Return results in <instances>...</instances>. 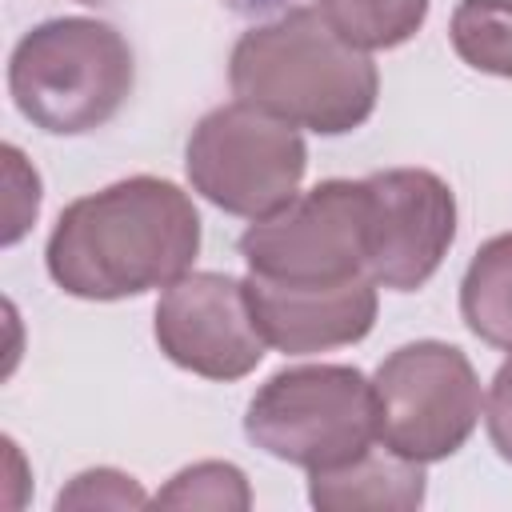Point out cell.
<instances>
[{
	"mask_svg": "<svg viewBox=\"0 0 512 512\" xmlns=\"http://www.w3.org/2000/svg\"><path fill=\"white\" fill-rule=\"evenodd\" d=\"M432 0H316L320 16L356 48H396L412 40Z\"/></svg>",
	"mask_w": 512,
	"mask_h": 512,
	"instance_id": "4fadbf2b",
	"label": "cell"
},
{
	"mask_svg": "<svg viewBox=\"0 0 512 512\" xmlns=\"http://www.w3.org/2000/svg\"><path fill=\"white\" fill-rule=\"evenodd\" d=\"M376 440L396 456L432 464L464 448L480 420V380L468 356L444 340L396 348L372 376Z\"/></svg>",
	"mask_w": 512,
	"mask_h": 512,
	"instance_id": "8992f818",
	"label": "cell"
},
{
	"mask_svg": "<svg viewBox=\"0 0 512 512\" xmlns=\"http://www.w3.org/2000/svg\"><path fill=\"white\" fill-rule=\"evenodd\" d=\"M4 184V244H16L40 212V176L24 164V156L12 144H4Z\"/></svg>",
	"mask_w": 512,
	"mask_h": 512,
	"instance_id": "e0dca14e",
	"label": "cell"
},
{
	"mask_svg": "<svg viewBox=\"0 0 512 512\" xmlns=\"http://www.w3.org/2000/svg\"><path fill=\"white\" fill-rule=\"evenodd\" d=\"M244 288L260 336L288 356L356 344L376 324V280L368 272L340 284H284L248 276Z\"/></svg>",
	"mask_w": 512,
	"mask_h": 512,
	"instance_id": "30bf717a",
	"label": "cell"
},
{
	"mask_svg": "<svg viewBox=\"0 0 512 512\" xmlns=\"http://www.w3.org/2000/svg\"><path fill=\"white\" fill-rule=\"evenodd\" d=\"M368 276L396 292H416L440 268L456 236V196L428 168H388L368 176Z\"/></svg>",
	"mask_w": 512,
	"mask_h": 512,
	"instance_id": "9c48e42d",
	"label": "cell"
},
{
	"mask_svg": "<svg viewBox=\"0 0 512 512\" xmlns=\"http://www.w3.org/2000/svg\"><path fill=\"white\" fill-rule=\"evenodd\" d=\"M152 332L172 364L204 380H240L268 348L252 320L244 280L224 272H184L172 280L156 304Z\"/></svg>",
	"mask_w": 512,
	"mask_h": 512,
	"instance_id": "ba28073f",
	"label": "cell"
},
{
	"mask_svg": "<svg viewBox=\"0 0 512 512\" xmlns=\"http://www.w3.org/2000/svg\"><path fill=\"white\" fill-rule=\"evenodd\" d=\"M484 424H488L492 448L512 464V356L492 376V388L484 400Z\"/></svg>",
	"mask_w": 512,
	"mask_h": 512,
	"instance_id": "ac0fdd59",
	"label": "cell"
},
{
	"mask_svg": "<svg viewBox=\"0 0 512 512\" xmlns=\"http://www.w3.org/2000/svg\"><path fill=\"white\" fill-rule=\"evenodd\" d=\"M424 464L384 452H360L348 464L316 468L308 476V500L320 512H408L424 504Z\"/></svg>",
	"mask_w": 512,
	"mask_h": 512,
	"instance_id": "8fae6325",
	"label": "cell"
},
{
	"mask_svg": "<svg viewBox=\"0 0 512 512\" xmlns=\"http://www.w3.org/2000/svg\"><path fill=\"white\" fill-rule=\"evenodd\" d=\"M80 4H96V0H80Z\"/></svg>",
	"mask_w": 512,
	"mask_h": 512,
	"instance_id": "d6986e66",
	"label": "cell"
},
{
	"mask_svg": "<svg viewBox=\"0 0 512 512\" xmlns=\"http://www.w3.org/2000/svg\"><path fill=\"white\" fill-rule=\"evenodd\" d=\"M448 32L468 68L512 80V0H460Z\"/></svg>",
	"mask_w": 512,
	"mask_h": 512,
	"instance_id": "5bb4252c",
	"label": "cell"
},
{
	"mask_svg": "<svg viewBox=\"0 0 512 512\" xmlns=\"http://www.w3.org/2000/svg\"><path fill=\"white\" fill-rule=\"evenodd\" d=\"M244 432L268 456L308 472L348 464L376 440L372 380L348 364L284 368L252 396Z\"/></svg>",
	"mask_w": 512,
	"mask_h": 512,
	"instance_id": "277c9868",
	"label": "cell"
},
{
	"mask_svg": "<svg viewBox=\"0 0 512 512\" xmlns=\"http://www.w3.org/2000/svg\"><path fill=\"white\" fill-rule=\"evenodd\" d=\"M156 504L160 508H248L252 504V492H248V480L236 464H224V460H200L184 472H176L160 492H156Z\"/></svg>",
	"mask_w": 512,
	"mask_h": 512,
	"instance_id": "9a60e30c",
	"label": "cell"
},
{
	"mask_svg": "<svg viewBox=\"0 0 512 512\" xmlns=\"http://www.w3.org/2000/svg\"><path fill=\"white\" fill-rule=\"evenodd\" d=\"M236 100L320 136L360 128L380 96L376 64L348 44L320 8H292L248 28L228 60Z\"/></svg>",
	"mask_w": 512,
	"mask_h": 512,
	"instance_id": "7a4b0ae2",
	"label": "cell"
},
{
	"mask_svg": "<svg viewBox=\"0 0 512 512\" xmlns=\"http://www.w3.org/2000/svg\"><path fill=\"white\" fill-rule=\"evenodd\" d=\"M184 168L208 204L260 220L296 196L308 168V148L296 124L236 100L212 108L192 128Z\"/></svg>",
	"mask_w": 512,
	"mask_h": 512,
	"instance_id": "5b68a950",
	"label": "cell"
},
{
	"mask_svg": "<svg viewBox=\"0 0 512 512\" xmlns=\"http://www.w3.org/2000/svg\"><path fill=\"white\" fill-rule=\"evenodd\" d=\"M136 80L128 40L88 16L36 24L8 60V92L36 128L80 136L104 128L128 100Z\"/></svg>",
	"mask_w": 512,
	"mask_h": 512,
	"instance_id": "3957f363",
	"label": "cell"
},
{
	"mask_svg": "<svg viewBox=\"0 0 512 512\" xmlns=\"http://www.w3.org/2000/svg\"><path fill=\"white\" fill-rule=\"evenodd\" d=\"M200 252V212L160 176L72 200L48 236V276L80 300H124L180 280Z\"/></svg>",
	"mask_w": 512,
	"mask_h": 512,
	"instance_id": "6da1fadb",
	"label": "cell"
},
{
	"mask_svg": "<svg viewBox=\"0 0 512 512\" xmlns=\"http://www.w3.org/2000/svg\"><path fill=\"white\" fill-rule=\"evenodd\" d=\"M460 316L492 348L512 352V232L480 244L460 280Z\"/></svg>",
	"mask_w": 512,
	"mask_h": 512,
	"instance_id": "7c38bea8",
	"label": "cell"
},
{
	"mask_svg": "<svg viewBox=\"0 0 512 512\" xmlns=\"http://www.w3.org/2000/svg\"><path fill=\"white\" fill-rule=\"evenodd\" d=\"M148 504V492L116 472V468H92V472H80L60 496H56V508H144Z\"/></svg>",
	"mask_w": 512,
	"mask_h": 512,
	"instance_id": "2e32d148",
	"label": "cell"
},
{
	"mask_svg": "<svg viewBox=\"0 0 512 512\" xmlns=\"http://www.w3.org/2000/svg\"><path fill=\"white\" fill-rule=\"evenodd\" d=\"M368 180H324L280 212L252 220L240 256L252 276L340 284L368 272Z\"/></svg>",
	"mask_w": 512,
	"mask_h": 512,
	"instance_id": "52a82bcc",
	"label": "cell"
}]
</instances>
